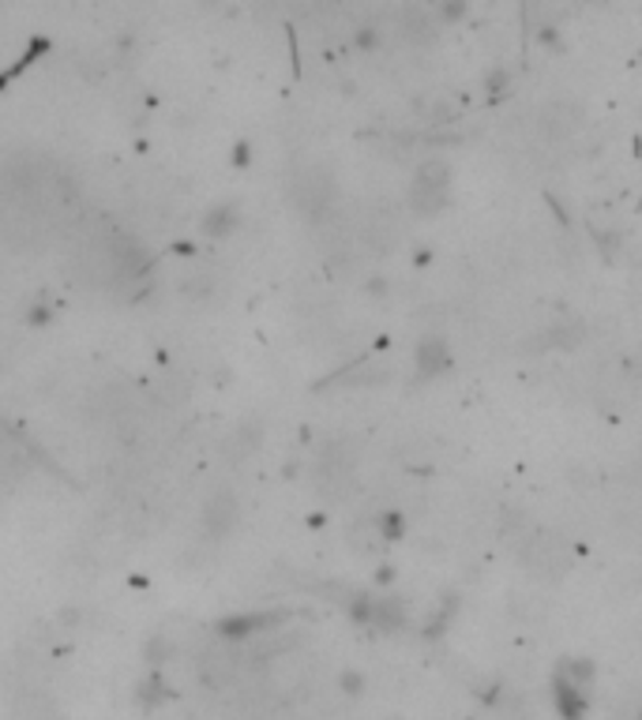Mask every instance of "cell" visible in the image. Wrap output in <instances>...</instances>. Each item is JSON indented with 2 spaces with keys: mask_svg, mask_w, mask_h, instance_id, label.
I'll list each match as a JSON object with an SVG mask.
<instances>
[{
  "mask_svg": "<svg viewBox=\"0 0 642 720\" xmlns=\"http://www.w3.org/2000/svg\"><path fill=\"white\" fill-rule=\"evenodd\" d=\"M297 196H301V207L309 210V214H323L334 199V184H331L328 173L312 170V173H305L301 184H297Z\"/></svg>",
  "mask_w": 642,
  "mask_h": 720,
  "instance_id": "1",
  "label": "cell"
},
{
  "mask_svg": "<svg viewBox=\"0 0 642 720\" xmlns=\"http://www.w3.org/2000/svg\"><path fill=\"white\" fill-rule=\"evenodd\" d=\"M447 360H451V357L444 353V341H439V338L425 341V346H421V353H417V364H421V372H425V375L444 372V368H447Z\"/></svg>",
  "mask_w": 642,
  "mask_h": 720,
  "instance_id": "2",
  "label": "cell"
},
{
  "mask_svg": "<svg viewBox=\"0 0 642 720\" xmlns=\"http://www.w3.org/2000/svg\"><path fill=\"white\" fill-rule=\"evenodd\" d=\"M233 499L230 496H218L215 503H210V530L215 533H226L230 530V522H233Z\"/></svg>",
  "mask_w": 642,
  "mask_h": 720,
  "instance_id": "3",
  "label": "cell"
},
{
  "mask_svg": "<svg viewBox=\"0 0 642 720\" xmlns=\"http://www.w3.org/2000/svg\"><path fill=\"white\" fill-rule=\"evenodd\" d=\"M263 627L260 616H241V619H226L222 623V635H249V630Z\"/></svg>",
  "mask_w": 642,
  "mask_h": 720,
  "instance_id": "4",
  "label": "cell"
}]
</instances>
